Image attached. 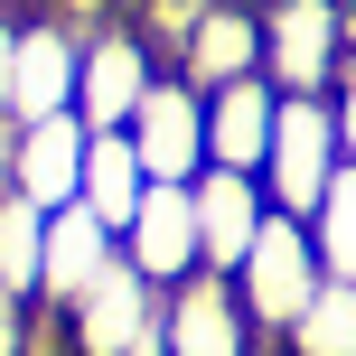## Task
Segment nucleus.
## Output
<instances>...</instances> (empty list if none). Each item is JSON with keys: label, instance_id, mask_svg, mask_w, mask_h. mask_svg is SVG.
<instances>
[{"label": "nucleus", "instance_id": "dca6fc26", "mask_svg": "<svg viewBox=\"0 0 356 356\" xmlns=\"http://www.w3.org/2000/svg\"><path fill=\"white\" fill-rule=\"evenodd\" d=\"M282 356H356V282H319V300L300 309Z\"/></svg>", "mask_w": 356, "mask_h": 356}, {"label": "nucleus", "instance_id": "f03ea898", "mask_svg": "<svg viewBox=\"0 0 356 356\" xmlns=\"http://www.w3.org/2000/svg\"><path fill=\"white\" fill-rule=\"evenodd\" d=\"M347 56V0H263V85L328 94Z\"/></svg>", "mask_w": 356, "mask_h": 356}, {"label": "nucleus", "instance_id": "2eb2a0df", "mask_svg": "<svg viewBox=\"0 0 356 356\" xmlns=\"http://www.w3.org/2000/svg\"><path fill=\"white\" fill-rule=\"evenodd\" d=\"M38 263H47V216H38L19 188H0V291L38 300Z\"/></svg>", "mask_w": 356, "mask_h": 356}, {"label": "nucleus", "instance_id": "6e6552de", "mask_svg": "<svg viewBox=\"0 0 356 356\" xmlns=\"http://www.w3.org/2000/svg\"><path fill=\"white\" fill-rule=\"evenodd\" d=\"M122 263L150 291H178L188 272H207V234H197V197L188 188H150L141 216L122 225Z\"/></svg>", "mask_w": 356, "mask_h": 356}, {"label": "nucleus", "instance_id": "423d86ee", "mask_svg": "<svg viewBox=\"0 0 356 356\" xmlns=\"http://www.w3.org/2000/svg\"><path fill=\"white\" fill-rule=\"evenodd\" d=\"M131 150H141L150 188H197V178H207V94L160 75L150 104L131 113Z\"/></svg>", "mask_w": 356, "mask_h": 356}, {"label": "nucleus", "instance_id": "9d476101", "mask_svg": "<svg viewBox=\"0 0 356 356\" xmlns=\"http://www.w3.org/2000/svg\"><path fill=\"white\" fill-rule=\"evenodd\" d=\"M113 263H122V234L94 207H56L47 216V263H38V309H75Z\"/></svg>", "mask_w": 356, "mask_h": 356}, {"label": "nucleus", "instance_id": "1a4fd4ad", "mask_svg": "<svg viewBox=\"0 0 356 356\" xmlns=\"http://www.w3.org/2000/svg\"><path fill=\"white\" fill-rule=\"evenodd\" d=\"M75 75H85V38H75L66 19H19L10 122H56V113H75Z\"/></svg>", "mask_w": 356, "mask_h": 356}, {"label": "nucleus", "instance_id": "f3484780", "mask_svg": "<svg viewBox=\"0 0 356 356\" xmlns=\"http://www.w3.org/2000/svg\"><path fill=\"white\" fill-rule=\"evenodd\" d=\"M309 234H319L328 282H356V160L328 178V197H319V216H309Z\"/></svg>", "mask_w": 356, "mask_h": 356}, {"label": "nucleus", "instance_id": "a211bd4d", "mask_svg": "<svg viewBox=\"0 0 356 356\" xmlns=\"http://www.w3.org/2000/svg\"><path fill=\"white\" fill-rule=\"evenodd\" d=\"M328 104H338V141H347V160H356V56L338 66V85H328Z\"/></svg>", "mask_w": 356, "mask_h": 356}, {"label": "nucleus", "instance_id": "6ab92c4d", "mask_svg": "<svg viewBox=\"0 0 356 356\" xmlns=\"http://www.w3.org/2000/svg\"><path fill=\"white\" fill-rule=\"evenodd\" d=\"M10 75H19V19L0 10V113H10Z\"/></svg>", "mask_w": 356, "mask_h": 356}, {"label": "nucleus", "instance_id": "0eeeda50", "mask_svg": "<svg viewBox=\"0 0 356 356\" xmlns=\"http://www.w3.org/2000/svg\"><path fill=\"white\" fill-rule=\"evenodd\" d=\"M178 85L197 94H225L244 85V75H263V10L253 0H216V10H197L188 29H178Z\"/></svg>", "mask_w": 356, "mask_h": 356}, {"label": "nucleus", "instance_id": "4468645a", "mask_svg": "<svg viewBox=\"0 0 356 356\" xmlns=\"http://www.w3.org/2000/svg\"><path fill=\"white\" fill-rule=\"evenodd\" d=\"M141 197H150V169H141V150H131V131H94L85 141V197L75 207H94L113 234L141 216Z\"/></svg>", "mask_w": 356, "mask_h": 356}, {"label": "nucleus", "instance_id": "f8f14e48", "mask_svg": "<svg viewBox=\"0 0 356 356\" xmlns=\"http://www.w3.org/2000/svg\"><path fill=\"white\" fill-rule=\"evenodd\" d=\"M188 197H197V234H207V272H234L253 253V234L272 225V188L253 169H207Z\"/></svg>", "mask_w": 356, "mask_h": 356}, {"label": "nucleus", "instance_id": "7ed1b4c3", "mask_svg": "<svg viewBox=\"0 0 356 356\" xmlns=\"http://www.w3.org/2000/svg\"><path fill=\"white\" fill-rule=\"evenodd\" d=\"M347 169V141H338V104L328 94H282V131H272V160H263V188L282 216H319L328 178Z\"/></svg>", "mask_w": 356, "mask_h": 356}, {"label": "nucleus", "instance_id": "39448f33", "mask_svg": "<svg viewBox=\"0 0 356 356\" xmlns=\"http://www.w3.org/2000/svg\"><path fill=\"white\" fill-rule=\"evenodd\" d=\"M150 85H160V56L141 47V29H131V19H113V29H94V38H85L75 122H85V131H131V113L150 104Z\"/></svg>", "mask_w": 356, "mask_h": 356}, {"label": "nucleus", "instance_id": "20e7f679", "mask_svg": "<svg viewBox=\"0 0 356 356\" xmlns=\"http://www.w3.org/2000/svg\"><path fill=\"white\" fill-rule=\"evenodd\" d=\"M160 347L169 356H263L272 338L253 328L234 272H188L178 291H160Z\"/></svg>", "mask_w": 356, "mask_h": 356}, {"label": "nucleus", "instance_id": "f257e3e1", "mask_svg": "<svg viewBox=\"0 0 356 356\" xmlns=\"http://www.w3.org/2000/svg\"><path fill=\"white\" fill-rule=\"evenodd\" d=\"M319 282H328V263H319V234H309V216H282V207H272V225L253 234V253L234 263V291H244L253 328L282 347L291 328H300V309L319 300Z\"/></svg>", "mask_w": 356, "mask_h": 356}, {"label": "nucleus", "instance_id": "9b49d317", "mask_svg": "<svg viewBox=\"0 0 356 356\" xmlns=\"http://www.w3.org/2000/svg\"><path fill=\"white\" fill-rule=\"evenodd\" d=\"M85 141H94V131L75 122V113H56V122H19V150H10V188L29 197L38 216L75 207V197H85Z\"/></svg>", "mask_w": 356, "mask_h": 356}, {"label": "nucleus", "instance_id": "ddd939ff", "mask_svg": "<svg viewBox=\"0 0 356 356\" xmlns=\"http://www.w3.org/2000/svg\"><path fill=\"white\" fill-rule=\"evenodd\" d=\"M272 131H282V85L244 75V85L207 94V169H253V178H263Z\"/></svg>", "mask_w": 356, "mask_h": 356}]
</instances>
